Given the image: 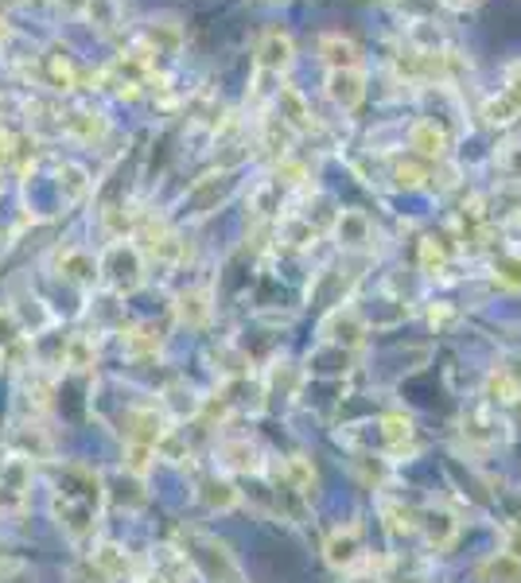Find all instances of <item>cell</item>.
<instances>
[{"label": "cell", "instance_id": "6da1fadb", "mask_svg": "<svg viewBox=\"0 0 521 583\" xmlns=\"http://www.w3.org/2000/svg\"><path fill=\"white\" fill-rule=\"evenodd\" d=\"M102 502H105V490L94 471H86V467L79 463L63 467L55 487V518L71 541H86V536L94 533L98 518H102Z\"/></svg>", "mask_w": 521, "mask_h": 583}, {"label": "cell", "instance_id": "7a4b0ae2", "mask_svg": "<svg viewBox=\"0 0 521 583\" xmlns=\"http://www.w3.org/2000/svg\"><path fill=\"white\" fill-rule=\"evenodd\" d=\"M32 498V463L20 456L0 459V513H20Z\"/></svg>", "mask_w": 521, "mask_h": 583}, {"label": "cell", "instance_id": "3957f363", "mask_svg": "<svg viewBox=\"0 0 521 583\" xmlns=\"http://www.w3.org/2000/svg\"><path fill=\"white\" fill-rule=\"evenodd\" d=\"M98 276H105V280H110L118 292H133L136 284L144 280V257H141V249H136V245L118 242L110 253H105L102 265H98Z\"/></svg>", "mask_w": 521, "mask_h": 583}, {"label": "cell", "instance_id": "277c9868", "mask_svg": "<svg viewBox=\"0 0 521 583\" xmlns=\"http://www.w3.org/2000/svg\"><path fill=\"white\" fill-rule=\"evenodd\" d=\"M327 560H331L335 567H343V572H350V567L362 564V560H366L362 529H358V525L335 529V533L327 536Z\"/></svg>", "mask_w": 521, "mask_h": 583}, {"label": "cell", "instance_id": "5b68a950", "mask_svg": "<svg viewBox=\"0 0 521 583\" xmlns=\"http://www.w3.org/2000/svg\"><path fill=\"white\" fill-rule=\"evenodd\" d=\"M293 55H296V48H293V35L288 32L269 28V32L260 35V43H257V67L260 71L285 74L288 67H293Z\"/></svg>", "mask_w": 521, "mask_h": 583}, {"label": "cell", "instance_id": "8992f818", "mask_svg": "<svg viewBox=\"0 0 521 583\" xmlns=\"http://www.w3.org/2000/svg\"><path fill=\"white\" fill-rule=\"evenodd\" d=\"M327 98L347 113L358 110L366 98V74L358 67H350V71H327Z\"/></svg>", "mask_w": 521, "mask_h": 583}, {"label": "cell", "instance_id": "52a82bcc", "mask_svg": "<svg viewBox=\"0 0 521 583\" xmlns=\"http://www.w3.org/2000/svg\"><path fill=\"white\" fill-rule=\"evenodd\" d=\"M409 149H417L425 160H443L451 149V141L436 121H417V125L409 129Z\"/></svg>", "mask_w": 521, "mask_h": 583}, {"label": "cell", "instance_id": "ba28073f", "mask_svg": "<svg viewBox=\"0 0 521 583\" xmlns=\"http://www.w3.org/2000/svg\"><path fill=\"white\" fill-rule=\"evenodd\" d=\"M277 105H280V121H285L288 129H296V133H308V129H316V117H311V110H308V102H304L300 90L280 86L277 90Z\"/></svg>", "mask_w": 521, "mask_h": 583}, {"label": "cell", "instance_id": "9c48e42d", "mask_svg": "<svg viewBox=\"0 0 521 583\" xmlns=\"http://www.w3.org/2000/svg\"><path fill=\"white\" fill-rule=\"evenodd\" d=\"M63 129H67V136H74L79 144H98L105 133H110V121L94 110H74L71 117L63 121Z\"/></svg>", "mask_w": 521, "mask_h": 583}, {"label": "cell", "instance_id": "30bf717a", "mask_svg": "<svg viewBox=\"0 0 521 583\" xmlns=\"http://www.w3.org/2000/svg\"><path fill=\"white\" fill-rule=\"evenodd\" d=\"M420 529H425V536H428V544H432V549H451V541L459 536V521L451 518L448 510H440V505L425 510V518H420Z\"/></svg>", "mask_w": 521, "mask_h": 583}, {"label": "cell", "instance_id": "8fae6325", "mask_svg": "<svg viewBox=\"0 0 521 583\" xmlns=\"http://www.w3.org/2000/svg\"><path fill=\"white\" fill-rule=\"evenodd\" d=\"M55 268H59V276H63V280H71V284H94L98 280V260L90 257L86 249L59 253Z\"/></svg>", "mask_w": 521, "mask_h": 583}, {"label": "cell", "instance_id": "7c38bea8", "mask_svg": "<svg viewBox=\"0 0 521 583\" xmlns=\"http://www.w3.org/2000/svg\"><path fill=\"white\" fill-rule=\"evenodd\" d=\"M319 59H324L331 71H350V67H358V43L347 40V35H324L319 40Z\"/></svg>", "mask_w": 521, "mask_h": 583}, {"label": "cell", "instance_id": "4fadbf2b", "mask_svg": "<svg viewBox=\"0 0 521 583\" xmlns=\"http://www.w3.org/2000/svg\"><path fill=\"white\" fill-rule=\"evenodd\" d=\"M335 237H339V245H347V249L366 245L370 242V218H366L362 211H343L339 222H335Z\"/></svg>", "mask_w": 521, "mask_h": 583}, {"label": "cell", "instance_id": "5bb4252c", "mask_svg": "<svg viewBox=\"0 0 521 583\" xmlns=\"http://www.w3.org/2000/svg\"><path fill=\"white\" fill-rule=\"evenodd\" d=\"M175 316H180L187 327H203L206 319H211V292H203V288L183 292L180 304H175Z\"/></svg>", "mask_w": 521, "mask_h": 583}, {"label": "cell", "instance_id": "9a60e30c", "mask_svg": "<svg viewBox=\"0 0 521 583\" xmlns=\"http://www.w3.org/2000/svg\"><path fill=\"white\" fill-rule=\"evenodd\" d=\"M381 436H386L389 456H405V451H412V420L409 417H386L381 420Z\"/></svg>", "mask_w": 521, "mask_h": 583}, {"label": "cell", "instance_id": "2e32d148", "mask_svg": "<svg viewBox=\"0 0 521 583\" xmlns=\"http://www.w3.org/2000/svg\"><path fill=\"white\" fill-rule=\"evenodd\" d=\"M94 567L105 575V580H125L129 575V556L118 549V544H102V549H94Z\"/></svg>", "mask_w": 521, "mask_h": 583}, {"label": "cell", "instance_id": "e0dca14e", "mask_svg": "<svg viewBox=\"0 0 521 583\" xmlns=\"http://www.w3.org/2000/svg\"><path fill=\"white\" fill-rule=\"evenodd\" d=\"M98 358V347L90 335H74V339L63 342V366H71V370H90Z\"/></svg>", "mask_w": 521, "mask_h": 583}, {"label": "cell", "instance_id": "ac0fdd59", "mask_svg": "<svg viewBox=\"0 0 521 583\" xmlns=\"http://www.w3.org/2000/svg\"><path fill=\"white\" fill-rule=\"evenodd\" d=\"M487 397L490 401H502V405H513V401H521V381L513 378L510 370H490V378H487Z\"/></svg>", "mask_w": 521, "mask_h": 583}, {"label": "cell", "instance_id": "d6986e66", "mask_svg": "<svg viewBox=\"0 0 521 583\" xmlns=\"http://www.w3.org/2000/svg\"><path fill=\"white\" fill-rule=\"evenodd\" d=\"M180 28L172 24V20H152V28H149V48L156 51V55H175L180 51Z\"/></svg>", "mask_w": 521, "mask_h": 583}, {"label": "cell", "instance_id": "ffe728a7", "mask_svg": "<svg viewBox=\"0 0 521 583\" xmlns=\"http://www.w3.org/2000/svg\"><path fill=\"white\" fill-rule=\"evenodd\" d=\"M55 180H59V191H63L67 203H79V198L90 191V180H86V172H82L79 164H63L55 172Z\"/></svg>", "mask_w": 521, "mask_h": 583}, {"label": "cell", "instance_id": "44dd1931", "mask_svg": "<svg viewBox=\"0 0 521 583\" xmlns=\"http://www.w3.org/2000/svg\"><path fill=\"white\" fill-rule=\"evenodd\" d=\"M198 498L206 502V510H229V505H237V490L226 479H206Z\"/></svg>", "mask_w": 521, "mask_h": 583}, {"label": "cell", "instance_id": "7402d4cb", "mask_svg": "<svg viewBox=\"0 0 521 583\" xmlns=\"http://www.w3.org/2000/svg\"><path fill=\"white\" fill-rule=\"evenodd\" d=\"M285 479H288V487H293L296 494H311V490H316V467H311V459L296 456V459H288Z\"/></svg>", "mask_w": 521, "mask_h": 583}, {"label": "cell", "instance_id": "603a6c76", "mask_svg": "<svg viewBox=\"0 0 521 583\" xmlns=\"http://www.w3.org/2000/svg\"><path fill=\"white\" fill-rule=\"evenodd\" d=\"M494 280L502 284V288H510V292L521 288V253H510V257L494 260Z\"/></svg>", "mask_w": 521, "mask_h": 583}, {"label": "cell", "instance_id": "cb8c5ba5", "mask_svg": "<svg viewBox=\"0 0 521 583\" xmlns=\"http://www.w3.org/2000/svg\"><path fill=\"white\" fill-rule=\"evenodd\" d=\"M121 342H125L129 355H149V350H160V335L149 331V327H136V331L121 335Z\"/></svg>", "mask_w": 521, "mask_h": 583}, {"label": "cell", "instance_id": "d4e9b609", "mask_svg": "<svg viewBox=\"0 0 521 583\" xmlns=\"http://www.w3.org/2000/svg\"><path fill=\"white\" fill-rule=\"evenodd\" d=\"M518 117H521V110L505 94H498V98H490V102H487V121H490V125H510V121H518Z\"/></svg>", "mask_w": 521, "mask_h": 583}, {"label": "cell", "instance_id": "484cf974", "mask_svg": "<svg viewBox=\"0 0 521 583\" xmlns=\"http://www.w3.org/2000/svg\"><path fill=\"white\" fill-rule=\"evenodd\" d=\"M381 513H386V529L394 536H405L417 529V518H412V510H405V505H386Z\"/></svg>", "mask_w": 521, "mask_h": 583}, {"label": "cell", "instance_id": "4316f807", "mask_svg": "<svg viewBox=\"0 0 521 583\" xmlns=\"http://www.w3.org/2000/svg\"><path fill=\"white\" fill-rule=\"evenodd\" d=\"M86 17L98 28H113L118 24V0H86Z\"/></svg>", "mask_w": 521, "mask_h": 583}, {"label": "cell", "instance_id": "83f0119b", "mask_svg": "<svg viewBox=\"0 0 521 583\" xmlns=\"http://www.w3.org/2000/svg\"><path fill=\"white\" fill-rule=\"evenodd\" d=\"M152 456H156V448H144V443H129L125 471H133V474H149V467H152Z\"/></svg>", "mask_w": 521, "mask_h": 583}, {"label": "cell", "instance_id": "f1b7e54d", "mask_svg": "<svg viewBox=\"0 0 521 583\" xmlns=\"http://www.w3.org/2000/svg\"><path fill=\"white\" fill-rule=\"evenodd\" d=\"M397 187H420V183L428 180V172L425 167H417V164H397Z\"/></svg>", "mask_w": 521, "mask_h": 583}, {"label": "cell", "instance_id": "f546056e", "mask_svg": "<svg viewBox=\"0 0 521 583\" xmlns=\"http://www.w3.org/2000/svg\"><path fill=\"white\" fill-rule=\"evenodd\" d=\"M502 172L510 180H521V144H505L502 149Z\"/></svg>", "mask_w": 521, "mask_h": 583}, {"label": "cell", "instance_id": "4dcf8cb0", "mask_svg": "<svg viewBox=\"0 0 521 583\" xmlns=\"http://www.w3.org/2000/svg\"><path fill=\"white\" fill-rule=\"evenodd\" d=\"M502 552L513 560H521V521H513V525H505L502 533Z\"/></svg>", "mask_w": 521, "mask_h": 583}, {"label": "cell", "instance_id": "1f68e13d", "mask_svg": "<svg viewBox=\"0 0 521 583\" xmlns=\"http://www.w3.org/2000/svg\"><path fill=\"white\" fill-rule=\"evenodd\" d=\"M502 94L521 110V63H513L510 71H505V90H502Z\"/></svg>", "mask_w": 521, "mask_h": 583}, {"label": "cell", "instance_id": "d6a6232c", "mask_svg": "<svg viewBox=\"0 0 521 583\" xmlns=\"http://www.w3.org/2000/svg\"><path fill=\"white\" fill-rule=\"evenodd\" d=\"M448 9H456V12H463V9H471V4H479V0H443Z\"/></svg>", "mask_w": 521, "mask_h": 583}, {"label": "cell", "instance_id": "836d02e7", "mask_svg": "<svg viewBox=\"0 0 521 583\" xmlns=\"http://www.w3.org/2000/svg\"><path fill=\"white\" fill-rule=\"evenodd\" d=\"M9 40V24H4V17H0V43Z\"/></svg>", "mask_w": 521, "mask_h": 583}, {"label": "cell", "instance_id": "e575fe53", "mask_svg": "<svg viewBox=\"0 0 521 583\" xmlns=\"http://www.w3.org/2000/svg\"><path fill=\"white\" fill-rule=\"evenodd\" d=\"M149 583H167V580H149Z\"/></svg>", "mask_w": 521, "mask_h": 583}]
</instances>
